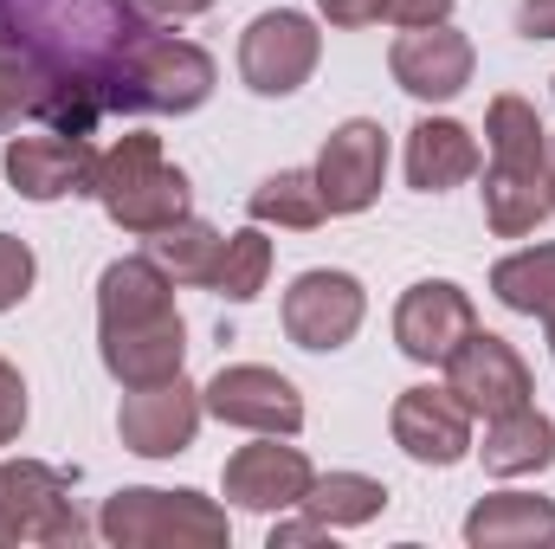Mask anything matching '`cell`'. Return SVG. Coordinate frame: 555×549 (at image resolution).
I'll use <instances>...</instances> for the list:
<instances>
[{
  "label": "cell",
  "instance_id": "cell-20",
  "mask_svg": "<svg viewBox=\"0 0 555 549\" xmlns=\"http://www.w3.org/2000/svg\"><path fill=\"white\" fill-rule=\"evenodd\" d=\"M465 544L472 549H530L555 544V505L537 491H491L472 505L465 518Z\"/></svg>",
  "mask_w": 555,
  "mask_h": 549
},
{
  "label": "cell",
  "instance_id": "cell-9",
  "mask_svg": "<svg viewBox=\"0 0 555 549\" xmlns=\"http://www.w3.org/2000/svg\"><path fill=\"white\" fill-rule=\"evenodd\" d=\"M446 388L472 408V420H498L511 408H530L537 395V375L530 362L517 356V343L491 336V330H472L452 356H446Z\"/></svg>",
  "mask_w": 555,
  "mask_h": 549
},
{
  "label": "cell",
  "instance_id": "cell-4",
  "mask_svg": "<svg viewBox=\"0 0 555 549\" xmlns=\"http://www.w3.org/2000/svg\"><path fill=\"white\" fill-rule=\"evenodd\" d=\"M91 201L124 233H137V240H149V233H162V227H175V220L194 214L188 175L162 155V137H149V130H130V137H117L111 149H98Z\"/></svg>",
  "mask_w": 555,
  "mask_h": 549
},
{
  "label": "cell",
  "instance_id": "cell-7",
  "mask_svg": "<svg viewBox=\"0 0 555 549\" xmlns=\"http://www.w3.org/2000/svg\"><path fill=\"white\" fill-rule=\"evenodd\" d=\"M362 317H369V291H362L356 272L317 266V272H297L291 291H284V336H291L297 349H310V356L343 349V343L362 330Z\"/></svg>",
  "mask_w": 555,
  "mask_h": 549
},
{
  "label": "cell",
  "instance_id": "cell-32",
  "mask_svg": "<svg viewBox=\"0 0 555 549\" xmlns=\"http://www.w3.org/2000/svg\"><path fill=\"white\" fill-rule=\"evenodd\" d=\"M517 33L524 39H555V0H524L517 7Z\"/></svg>",
  "mask_w": 555,
  "mask_h": 549
},
{
  "label": "cell",
  "instance_id": "cell-30",
  "mask_svg": "<svg viewBox=\"0 0 555 549\" xmlns=\"http://www.w3.org/2000/svg\"><path fill=\"white\" fill-rule=\"evenodd\" d=\"M317 13H323L330 26L356 33V26H375V20H388V0H317Z\"/></svg>",
  "mask_w": 555,
  "mask_h": 549
},
{
  "label": "cell",
  "instance_id": "cell-15",
  "mask_svg": "<svg viewBox=\"0 0 555 549\" xmlns=\"http://www.w3.org/2000/svg\"><path fill=\"white\" fill-rule=\"evenodd\" d=\"M13 194L26 201H65V194H91L98 181V149L72 130H39V137H7L0 155Z\"/></svg>",
  "mask_w": 555,
  "mask_h": 549
},
{
  "label": "cell",
  "instance_id": "cell-6",
  "mask_svg": "<svg viewBox=\"0 0 555 549\" xmlns=\"http://www.w3.org/2000/svg\"><path fill=\"white\" fill-rule=\"evenodd\" d=\"M323 59V33L317 20H304L297 7H266L246 33H240V78L253 98H291L310 85Z\"/></svg>",
  "mask_w": 555,
  "mask_h": 549
},
{
  "label": "cell",
  "instance_id": "cell-8",
  "mask_svg": "<svg viewBox=\"0 0 555 549\" xmlns=\"http://www.w3.org/2000/svg\"><path fill=\"white\" fill-rule=\"evenodd\" d=\"M0 524L13 531V544H85V518L72 511L65 478L39 459H0Z\"/></svg>",
  "mask_w": 555,
  "mask_h": 549
},
{
  "label": "cell",
  "instance_id": "cell-37",
  "mask_svg": "<svg viewBox=\"0 0 555 549\" xmlns=\"http://www.w3.org/2000/svg\"><path fill=\"white\" fill-rule=\"evenodd\" d=\"M0 544H13V531H7V524H0Z\"/></svg>",
  "mask_w": 555,
  "mask_h": 549
},
{
  "label": "cell",
  "instance_id": "cell-17",
  "mask_svg": "<svg viewBox=\"0 0 555 549\" xmlns=\"http://www.w3.org/2000/svg\"><path fill=\"white\" fill-rule=\"evenodd\" d=\"M201 413H207L201 388H188V382L175 375V382H155V388H124L117 433H124V446L142 452V459H175V452L194 446Z\"/></svg>",
  "mask_w": 555,
  "mask_h": 549
},
{
  "label": "cell",
  "instance_id": "cell-1",
  "mask_svg": "<svg viewBox=\"0 0 555 549\" xmlns=\"http://www.w3.org/2000/svg\"><path fill=\"white\" fill-rule=\"evenodd\" d=\"M137 0H0V39L33 52L52 85V130L91 137L98 117L130 111V72L149 46Z\"/></svg>",
  "mask_w": 555,
  "mask_h": 549
},
{
  "label": "cell",
  "instance_id": "cell-19",
  "mask_svg": "<svg viewBox=\"0 0 555 549\" xmlns=\"http://www.w3.org/2000/svg\"><path fill=\"white\" fill-rule=\"evenodd\" d=\"M478 175V137L452 117H420L408 130V188L420 194H446L459 181Z\"/></svg>",
  "mask_w": 555,
  "mask_h": 549
},
{
  "label": "cell",
  "instance_id": "cell-33",
  "mask_svg": "<svg viewBox=\"0 0 555 549\" xmlns=\"http://www.w3.org/2000/svg\"><path fill=\"white\" fill-rule=\"evenodd\" d=\"M330 537V524H317L310 511L297 518V524H272V549H297V544H323Z\"/></svg>",
  "mask_w": 555,
  "mask_h": 549
},
{
  "label": "cell",
  "instance_id": "cell-31",
  "mask_svg": "<svg viewBox=\"0 0 555 549\" xmlns=\"http://www.w3.org/2000/svg\"><path fill=\"white\" fill-rule=\"evenodd\" d=\"M452 7L459 0H388V20H401V26H439V20H452Z\"/></svg>",
  "mask_w": 555,
  "mask_h": 549
},
{
  "label": "cell",
  "instance_id": "cell-22",
  "mask_svg": "<svg viewBox=\"0 0 555 549\" xmlns=\"http://www.w3.org/2000/svg\"><path fill=\"white\" fill-rule=\"evenodd\" d=\"M297 511H310L330 531H356V524H375L388 511V485L369 478V472H323V478H310Z\"/></svg>",
  "mask_w": 555,
  "mask_h": 549
},
{
  "label": "cell",
  "instance_id": "cell-18",
  "mask_svg": "<svg viewBox=\"0 0 555 549\" xmlns=\"http://www.w3.org/2000/svg\"><path fill=\"white\" fill-rule=\"evenodd\" d=\"M310 478H317L310 459L297 446H284L278 433H259L253 446H240L227 459V472H220V485H227V498L240 511H297Z\"/></svg>",
  "mask_w": 555,
  "mask_h": 549
},
{
  "label": "cell",
  "instance_id": "cell-16",
  "mask_svg": "<svg viewBox=\"0 0 555 549\" xmlns=\"http://www.w3.org/2000/svg\"><path fill=\"white\" fill-rule=\"evenodd\" d=\"M388 433L395 446L414 459V465H459L472 452V408L452 395V388H401L395 395V413H388Z\"/></svg>",
  "mask_w": 555,
  "mask_h": 549
},
{
  "label": "cell",
  "instance_id": "cell-26",
  "mask_svg": "<svg viewBox=\"0 0 555 549\" xmlns=\"http://www.w3.org/2000/svg\"><path fill=\"white\" fill-rule=\"evenodd\" d=\"M52 104H59L52 72H46L33 52H20V46L0 39V137H7L20 117H46V124H52Z\"/></svg>",
  "mask_w": 555,
  "mask_h": 549
},
{
  "label": "cell",
  "instance_id": "cell-34",
  "mask_svg": "<svg viewBox=\"0 0 555 549\" xmlns=\"http://www.w3.org/2000/svg\"><path fill=\"white\" fill-rule=\"evenodd\" d=\"M142 13H162V20H194V13H207L214 0H137Z\"/></svg>",
  "mask_w": 555,
  "mask_h": 549
},
{
  "label": "cell",
  "instance_id": "cell-12",
  "mask_svg": "<svg viewBox=\"0 0 555 549\" xmlns=\"http://www.w3.org/2000/svg\"><path fill=\"white\" fill-rule=\"evenodd\" d=\"M201 401H207V413H214L220 426H240V433H278V439H291V433L304 426V395H297V382L278 375V369H266V362H233V369H220V375L201 388Z\"/></svg>",
  "mask_w": 555,
  "mask_h": 549
},
{
  "label": "cell",
  "instance_id": "cell-3",
  "mask_svg": "<svg viewBox=\"0 0 555 549\" xmlns=\"http://www.w3.org/2000/svg\"><path fill=\"white\" fill-rule=\"evenodd\" d=\"M485 142H491V168H485V227L498 240H530L555 214L550 201V130L537 117V104L524 98H491L485 111Z\"/></svg>",
  "mask_w": 555,
  "mask_h": 549
},
{
  "label": "cell",
  "instance_id": "cell-24",
  "mask_svg": "<svg viewBox=\"0 0 555 549\" xmlns=\"http://www.w3.org/2000/svg\"><path fill=\"white\" fill-rule=\"evenodd\" d=\"M246 214H253V227H291V233H310V227H323L330 207H323L310 168H278V175H266V181L246 194Z\"/></svg>",
  "mask_w": 555,
  "mask_h": 549
},
{
  "label": "cell",
  "instance_id": "cell-28",
  "mask_svg": "<svg viewBox=\"0 0 555 549\" xmlns=\"http://www.w3.org/2000/svg\"><path fill=\"white\" fill-rule=\"evenodd\" d=\"M33 278H39L33 246L13 240V233H0V310H20V304L33 297Z\"/></svg>",
  "mask_w": 555,
  "mask_h": 549
},
{
  "label": "cell",
  "instance_id": "cell-10",
  "mask_svg": "<svg viewBox=\"0 0 555 549\" xmlns=\"http://www.w3.org/2000/svg\"><path fill=\"white\" fill-rule=\"evenodd\" d=\"M214 98V59L194 39L149 33L137 72H130V111L137 117H188Z\"/></svg>",
  "mask_w": 555,
  "mask_h": 549
},
{
  "label": "cell",
  "instance_id": "cell-11",
  "mask_svg": "<svg viewBox=\"0 0 555 549\" xmlns=\"http://www.w3.org/2000/svg\"><path fill=\"white\" fill-rule=\"evenodd\" d=\"M317 194L330 214H369L382 201V181H388V137L375 117H349L323 137L317 155Z\"/></svg>",
  "mask_w": 555,
  "mask_h": 549
},
{
  "label": "cell",
  "instance_id": "cell-35",
  "mask_svg": "<svg viewBox=\"0 0 555 549\" xmlns=\"http://www.w3.org/2000/svg\"><path fill=\"white\" fill-rule=\"evenodd\" d=\"M543 336H550V356H555V297H550V310H543Z\"/></svg>",
  "mask_w": 555,
  "mask_h": 549
},
{
  "label": "cell",
  "instance_id": "cell-5",
  "mask_svg": "<svg viewBox=\"0 0 555 549\" xmlns=\"http://www.w3.org/2000/svg\"><path fill=\"white\" fill-rule=\"evenodd\" d=\"M98 537L111 549H220L233 537L227 511L201 491H155L130 485L117 498H104L98 511Z\"/></svg>",
  "mask_w": 555,
  "mask_h": 549
},
{
  "label": "cell",
  "instance_id": "cell-29",
  "mask_svg": "<svg viewBox=\"0 0 555 549\" xmlns=\"http://www.w3.org/2000/svg\"><path fill=\"white\" fill-rule=\"evenodd\" d=\"M20 426H26V382H20V369L0 356V446H13Z\"/></svg>",
  "mask_w": 555,
  "mask_h": 549
},
{
  "label": "cell",
  "instance_id": "cell-21",
  "mask_svg": "<svg viewBox=\"0 0 555 549\" xmlns=\"http://www.w3.org/2000/svg\"><path fill=\"white\" fill-rule=\"evenodd\" d=\"M485 472L491 478H530V472H550L555 465V420L530 408H511L498 420H485Z\"/></svg>",
  "mask_w": 555,
  "mask_h": 549
},
{
  "label": "cell",
  "instance_id": "cell-14",
  "mask_svg": "<svg viewBox=\"0 0 555 549\" xmlns=\"http://www.w3.org/2000/svg\"><path fill=\"white\" fill-rule=\"evenodd\" d=\"M472 65H478V52H472V39L452 26V20H439V26H408L401 39H395V52H388V72H395V85L420 98V104H452L465 85H472Z\"/></svg>",
  "mask_w": 555,
  "mask_h": 549
},
{
  "label": "cell",
  "instance_id": "cell-13",
  "mask_svg": "<svg viewBox=\"0 0 555 549\" xmlns=\"http://www.w3.org/2000/svg\"><path fill=\"white\" fill-rule=\"evenodd\" d=\"M478 330V310H472V291H459L452 278H420L401 291L395 304V343L401 356L420 369H446V356Z\"/></svg>",
  "mask_w": 555,
  "mask_h": 549
},
{
  "label": "cell",
  "instance_id": "cell-25",
  "mask_svg": "<svg viewBox=\"0 0 555 549\" xmlns=\"http://www.w3.org/2000/svg\"><path fill=\"white\" fill-rule=\"evenodd\" d=\"M491 291H498L504 310H517V317H543L550 297H555V246L550 240H537V246L504 253V259L491 266Z\"/></svg>",
  "mask_w": 555,
  "mask_h": 549
},
{
  "label": "cell",
  "instance_id": "cell-36",
  "mask_svg": "<svg viewBox=\"0 0 555 549\" xmlns=\"http://www.w3.org/2000/svg\"><path fill=\"white\" fill-rule=\"evenodd\" d=\"M543 168H550V201H555V130H550V155H543Z\"/></svg>",
  "mask_w": 555,
  "mask_h": 549
},
{
  "label": "cell",
  "instance_id": "cell-23",
  "mask_svg": "<svg viewBox=\"0 0 555 549\" xmlns=\"http://www.w3.org/2000/svg\"><path fill=\"white\" fill-rule=\"evenodd\" d=\"M220 253H227V233H214L207 220H175L162 233H149V259L175 284H207L214 291V272H220Z\"/></svg>",
  "mask_w": 555,
  "mask_h": 549
},
{
  "label": "cell",
  "instance_id": "cell-27",
  "mask_svg": "<svg viewBox=\"0 0 555 549\" xmlns=\"http://www.w3.org/2000/svg\"><path fill=\"white\" fill-rule=\"evenodd\" d=\"M266 278H272V240H266L259 227H240V233H227V253H220L214 291H220L227 304H253V297L266 291Z\"/></svg>",
  "mask_w": 555,
  "mask_h": 549
},
{
  "label": "cell",
  "instance_id": "cell-2",
  "mask_svg": "<svg viewBox=\"0 0 555 549\" xmlns=\"http://www.w3.org/2000/svg\"><path fill=\"white\" fill-rule=\"evenodd\" d=\"M98 356L117 388L175 382L188 362V323L175 310V278L149 253L111 259L98 278Z\"/></svg>",
  "mask_w": 555,
  "mask_h": 549
}]
</instances>
